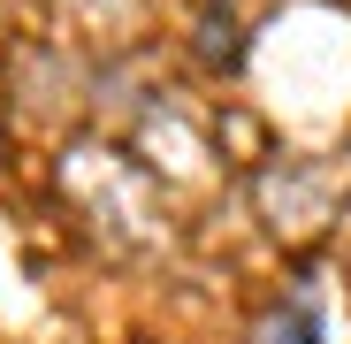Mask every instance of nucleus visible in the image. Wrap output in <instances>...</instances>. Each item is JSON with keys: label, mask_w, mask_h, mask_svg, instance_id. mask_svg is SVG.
I'll return each mask as SVG.
<instances>
[{"label": "nucleus", "mask_w": 351, "mask_h": 344, "mask_svg": "<svg viewBox=\"0 0 351 344\" xmlns=\"http://www.w3.org/2000/svg\"><path fill=\"white\" fill-rule=\"evenodd\" d=\"M267 344H313L306 314H282V321H267Z\"/></svg>", "instance_id": "f257e3e1"}]
</instances>
